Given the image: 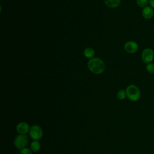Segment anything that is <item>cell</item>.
I'll list each match as a JSON object with an SVG mask.
<instances>
[{"label": "cell", "mask_w": 154, "mask_h": 154, "mask_svg": "<svg viewBox=\"0 0 154 154\" xmlns=\"http://www.w3.org/2000/svg\"><path fill=\"white\" fill-rule=\"evenodd\" d=\"M87 66L90 72L97 75L102 73L105 70V63L98 57L90 59L87 63Z\"/></svg>", "instance_id": "cell-1"}, {"label": "cell", "mask_w": 154, "mask_h": 154, "mask_svg": "<svg viewBox=\"0 0 154 154\" xmlns=\"http://www.w3.org/2000/svg\"><path fill=\"white\" fill-rule=\"evenodd\" d=\"M127 97L132 102L138 101L141 96V93L139 88L134 84L128 85L126 88Z\"/></svg>", "instance_id": "cell-2"}, {"label": "cell", "mask_w": 154, "mask_h": 154, "mask_svg": "<svg viewBox=\"0 0 154 154\" xmlns=\"http://www.w3.org/2000/svg\"><path fill=\"white\" fill-rule=\"evenodd\" d=\"M28 143V137L25 134H19L14 140V145L17 149L26 147Z\"/></svg>", "instance_id": "cell-3"}, {"label": "cell", "mask_w": 154, "mask_h": 154, "mask_svg": "<svg viewBox=\"0 0 154 154\" xmlns=\"http://www.w3.org/2000/svg\"><path fill=\"white\" fill-rule=\"evenodd\" d=\"M29 137L34 140H38L41 139L43 135L42 128L38 125H33L30 128L29 131Z\"/></svg>", "instance_id": "cell-4"}, {"label": "cell", "mask_w": 154, "mask_h": 154, "mask_svg": "<svg viewBox=\"0 0 154 154\" xmlns=\"http://www.w3.org/2000/svg\"><path fill=\"white\" fill-rule=\"evenodd\" d=\"M141 59L142 61L146 64L152 63L154 60L153 50L150 48L144 49L141 52Z\"/></svg>", "instance_id": "cell-5"}, {"label": "cell", "mask_w": 154, "mask_h": 154, "mask_svg": "<svg viewBox=\"0 0 154 154\" xmlns=\"http://www.w3.org/2000/svg\"><path fill=\"white\" fill-rule=\"evenodd\" d=\"M124 49L129 54H134L138 50V45L134 41L129 40L125 43Z\"/></svg>", "instance_id": "cell-6"}, {"label": "cell", "mask_w": 154, "mask_h": 154, "mask_svg": "<svg viewBox=\"0 0 154 154\" xmlns=\"http://www.w3.org/2000/svg\"><path fill=\"white\" fill-rule=\"evenodd\" d=\"M29 125L28 123L22 122L19 123L16 126V130L19 134H26L29 132L30 129Z\"/></svg>", "instance_id": "cell-7"}, {"label": "cell", "mask_w": 154, "mask_h": 154, "mask_svg": "<svg viewBox=\"0 0 154 154\" xmlns=\"http://www.w3.org/2000/svg\"><path fill=\"white\" fill-rule=\"evenodd\" d=\"M141 14L145 19H151L154 16V9L148 5L142 9Z\"/></svg>", "instance_id": "cell-8"}, {"label": "cell", "mask_w": 154, "mask_h": 154, "mask_svg": "<svg viewBox=\"0 0 154 154\" xmlns=\"http://www.w3.org/2000/svg\"><path fill=\"white\" fill-rule=\"evenodd\" d=\"M104 3L108 7L115 8L120 5L121 0H104Z\"/></svg>", "instance_id": "cell-9"}, {"label": "cell", "mask_w": 154, "mask_h": 154, "mask_svg": "<svg viewBox=\"0 0 154 154\" xmlns=\"http://www.w3.org/2000/svg\"><path fill=\"white\" fill-rule=\"evenodd\" d=\"M84 55L87 58H93L95 55V52L94 49L91 48H87L84 51Z\"/></svg>", "instance_id": "cell-10"}, {"label": "cell", "mask_w": 154, "mask_h": 154, "mask_svg": "<svg viewBox=\"0 0 154 154\" xmlns=\"http://www.w3.org/2000/svg\"><path fill=\"white\" fill-rule=\"evenodd\" d=\"M41 147V144L38 140H34L30 144V149L33 152H37L39 151Z\"/></svg>", "instance_id": "cell-11"}, {"label": "cell", "mask_w": 154, "mask_h": 154, "mask_svg": "<svg viewBox=\"0 0 154 154\" xmlns=\"http://www.w3.org/2000/svg\"><path fill=\"white\" fill-rule=\"evenodd\" d=\"M137 5L140 8H144L149 5V0H136Z\"/></svg>", "instance_id": "cell-12"}, {"label": "cell", "mask_w": 154, "mask_h": 154, "mask_svg": "<svg viewBox=\"0 0 154 154\" xmlns=\"http://www.w3.org/2000/svg\"><path fill=\"white\" fill-rule=\"evenodd\" d=\"M117 97L119 100H124L127 97L126 90H124V89L120 90L117 94Z\"/></svg>", "instance_id": "cell-13"}, {"label": "cell", "mask_w": 154, "mask_h": 154, "mask_svg": "<svg viewBox=\"0 0 154 154\" xmlns=\"http://www.w3.org/2000/svg\"><path fill=\"white\" fill-rule=\"evenodd\" d=\"M146 70L149 73L154 74V63L152 62V63L146 64Z\"/></svg>", "instance_id": "cell-14"}, {"label": "cell", "mask_w": 154, "mask_h": 154, "mask_svg": "<svg viewBox=\"0 0 154 154\" xmlns=\"http://www.w3.org/2000/svg\"><path fill=\"white\" fill-rule=\"evenodd\" d=\"M32 151L30 148L28 147H25L20 150V154H32Z\"/></svg>", "instance_id": "cell-15"}, {"label": "cell", "mask_w": 154, "mask_h": 154, "mask_svg": "<svg viewBox=\"0 0 154 154\" xmlns=\"http://www.w3.org/2000/svg\"><path fill=\"white\" fill-rule=\"evenodd\" d=\"M149 5L154 9V0H149Z\"/></svg>", "instance_id": "cell-16"}]
</instances>
